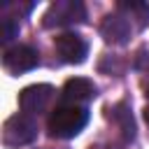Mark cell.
<instances>
[{"label": "cell", "mask_w": 149, "mask_h": 149, "mask_svg": "<svg viewBox=\"0 0 149 149\" xmlns=\"http://www.w3.org/2000/svg\"><path fill=\"white\" fill-rule=\"evenodd\" d=\"M95 98V84L86 77H72L65 81L63 86V100L70 102V105H77V102H86Z\"/></svg>", "instance_id": "ba28073f"}, {"label": "cell", "mask_w": 149, "mask_h": 149, "mask_svg": "<svg viewBox=\"0 0 149 149\" xmlns=\"http://www.w3.org/2000/svg\"><path fill=\"white\" fill-rule=\"evenodd\" d=\"M2 65L5 70H9L12 74H21V72H30L40 65V56L33 47L28 44H16V47H9L2 56Z\"/></svg>", "instance_id": "277c9868"}, {"label": "cell", "mask_w": 149, "mask_h": 149, "mask_svg": "<svg viewBox=\"0 0 149 149\" xmlns=\"http://www.w3.org/2000/svg\"><path fill=\"white\" fill-rule=\"evenodd\" d=\"M112 116L119 121L123 137H126V140H133V137H135V123H133V114L128 112V107H126V105H116V107L112 109Z\"/></svg>", "instance_id": "9c48e42d"}, {"label": "cell", "mask_w": 149, "mask_h": 149, "mask_svg": "<svg viewBox=\"0 0 149 149\" xmlns=\"http://www.w3.org/2000/svg\"><path fill=\"white\" fill-rule=\"evenodd\" d=\"M119 9H121V12H128V14H137L140 26H144V23H147V19H149V5H147V2H137V0L119 2Z\"/></svg>", "instance_id": "30bf717a"}, {"label": "cell", "mask_w": 149, "mask_h": 149, "mask_svg": "<svg viewBox=\"0 0 149 149\" xmlns=\"http://www.w3.org/2000/svg\"><path fill=\"white\" fill-rule=\"evenodd\" d=\"M37 137V123L28 114H14L5 121L2 140L7 147H23Z\"/></svg>", "instance_id": "3957f363"}, {"label": "cell", "mask_w": 149, "mask_h": 149, "mask_svg": "<svg viewBox=\"0 0 149 149\" xmlns=\"http://www.w3.org/2000/svg\"><path fill=\"white\" fill-rule=\"evenodd\" d=\"M0 28H2V44H7L9 40H14L19 35V21L16 16H9V14H2V21H0Z\"/></svg>", "instance_id": "8fae6325"}, {"label": "cell", "mask_w": 149, "mask_h": 149, "mask_svg": "<svg viewBox=\"0 0 149 149\" xmlns=\"http://www.w3.org/2000/svg\"><path fill=\"white\" fill-rule=\"evenodd\" d=\"M88 121V112L86 107L81 105H61L51 112L49 116V133L54 137H61V140H68V137H74Z\"/></svg>", "instance_id": "6da1fadb"}, {"label": "cell", "mask_w": 149, "mask_h": 149, "mask_svg": "<svg viewBox=\"0 0 149 149\" xmlns=\"http://www.w3.org/2000/svg\"><path fill=\"white\" fill-rule=\"evenodd\" d=\"M54 98V86L49 84H33V86H26L19 95V105L23 109V114H40L49 107Z\"/></svg>", "instance_id": "8992f818"}, {"label": "cell", "mask_w": 149, "mask_h": 149, "mask_svg": "<svg viewBox=\"0 0 149 149\" xmlns=\"http://www.w3.org/2000/svg\"><path fill=\"white\" fill-rule=\"evenodd\" d=\"M54 47H56L58 58L63 63H72V65L84 63V58L88 54V44L77 33H63V35H58L56 42H54Z\"/></svg>", "instance_id": "5b68a950"}, {"label": "cell", "mask_w": 149, "mask_h": 149, "mask_svg": "<svg viewBox=\"0 0 149 149\" xmlns=\"http://www.w3.org/2000/svg\"><path fill=\"white\" fill-rule=\"evenodd\" d=\"M144 119H147V123H149V107L144 109Z\"/></svg>", "instance_id": "7c38bea8"}, {"label": "cell", "mask_w": 149, "mask_h": 149, "mask_svg": "<svg viewBox=\"0 0 149 149\" xmlns=\"http://www.w3.org/2000/svg\"><path fill=\"white\" fill-rule=\"evenodd\" d=\"M86 19V7L79 0H56L49 5V9L42 16L44 28H61V26H72L81 23Z\"/></svg>", "instance_id": "7a4b0ae2"}, {"label": "cell", "mask_w": 149, "mask_h": 149, "mask_svg": "<svg viewBox=\"0 0 149 149\" xmlns=\"http://www.w3.org/2000/svg\"><path fill=\"white\" fill-rule=\"evenodd\" d=\"M147 95H149V88H147Z\"/></svg>", "instance_id": "4fadbf2b"}, {"label": "cell", "mask_w": 149, "mask_h": 149, "mask_svg": "<svg viewBox=\"0 0 149 149\" xmlns=\"http://www.w3.org/2000/svg\"><path fill=\"white\" fill-rule=\"evenodd\" d=\"M130 30H133L130 19L123 16V14H109L102 21V28H100L105 42H112V44H126L128 37H130Z\"/></svg>", "instance_id": "52a82bcc"}]
</instances>
